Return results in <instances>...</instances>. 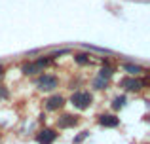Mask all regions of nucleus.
<instances>
[{
  "mask_svg": "<svg viewBox=\"0 0 150 144\" xmlns=\"http://www.w3.org/2000/svg\"><path fill=\"white\" fill-rule=\"evenodd\" d=\"M124 104H125V97H116L114 103H112V108H114V110H120Z\"/></svg>",
  "mask_w": 150,
  "mask_h": 144,
  "instance_id": "nucleus-11",
  "label": "nucleus"
},
{
  "mask_svg": "<svg viewBox=\"0 0 150 144\" xmlns=\"http://www.w3.org/2000/svg\"><path fill=\"white\" fill-rule=\"evenodd\" d=\"M63 104H65V99H63L61 95H53L46 100V108H48V110H59Z\"/></svg>",
  "mask_w": 150,
  "mask_h": 144,
  "instance_id": "nucleus-8",
  "label": "nucleus"
},
{
  "mask_svg": "<svg viewBox=\"0 0 150 144\" xmlns=\"http://www.w3.org/2000/svg\"><path fill=\"white\" fill-rule=\"evenodd\" d=\"M74 61H76L78 65H88V63H89V57H88V55H84V53H80V55L74 57Z\"/></svg>",
  "mask_w": 150,
  "mask_h": 144,
  "instance_id": "nucleus-12",
  "label": "nucleus"
},
{
  "mask_svg": "<svg viewBox=\"0 0 150 144\" xmlns=\"http://www.w3.org/2000/svg\"><path fill=\"white\" fill-rule=\"evenodd\" d=\"M99 123L103 127H118L120 125V118H116V116H112V114H103L99 116Z\"/></svg>",
  "mask_w": 150,
  "mask_h": 144,
  "instance_id": "nucleus-6",
  "label": "nucleus"
},
{
  "mask_svg": "<svg viewBox=\"0 0 150 144\" xmlns=\"http://www.w3.org/2000/svg\"><path fill=\"white\" fill-rule=\"evenodd\" d=\"M50 63V59H38V61H33V63H27L23 65V74H36V72H42L44 67Z\"/></svg>",
  "mask_w": 150,
  "mask_h": 144,
  "instance_id": "nucleus-3",
  "label": "nucleus"
},
{
  "mask_svg": "<svg viewBox=\"0 0 150 144\" xmlns=\"http://www.w3.org/2000/svg\"><path fill=\"white\" fill-rule=\"evenodd\" d=\"M110 76H112V68L103 67V68H101V72H99V78H101V80H108Z\"/></svg>",
  "mask_w": 150,
  "mask_h": 144,
  "instance_id": "nucleus-10",
  "label": "nucleus"
},
{
  "mask_svg": "<svg viewBox=\"0 0 150 144\" xmlns=\"http://www.w3.org/2000/svg\"><path fill=\"white\" fill-rule=\"evenodd\" d=\"M124 70L127 72V74H131V76H135V74H141V72H144V68H143V67H139V65L125 63V65H124Z\"/></svg>",
  "mask_w": 150,
  "mask_h": 144,
  "instance_id": "nucleus-9",
  "label": "nucleus"
},
{
  "mask_svg": "<svg viewBox=\"0 0 150 144\" xmlns=\"http://www.w3.org/2000/svg\"><path fill=\"white\" fill-rule=\"evenodd\" d=\"M0 99H8V89L6 87H0Z\"/></svg>",
  "mask_w": 150,
  "mask_h": 144,
  "instance_id": "nucleus-15",
  "label": "nucleus"
},
{
  "mask_svg": "<svg viewBox=\"0 0 150 144\" xmlns=\"http://www.w3.org/2000/svg\"><path fill=\"white\" fill-rule=\"evenodd\" d=\"M88 135H89V133H88V131H84V133H82V135H78V137H76V138H74V142H76V144H78V142H82V140H84V138H86V137H88Z\"/></svg>",
  "mask_w": 150,
  "mask_h": 144,
  "instance_id": "nucleus-14",
  "label": "nucleus"
},
{
  "mask_svg": "<svg viewBox=\"0 0 150 144\" xmlns=\"http://www.w3.org/2000/svg\"><path fill=\"white\" fill-rule=\"evenodd\" d=\"M55 138H57V133L53 129H42L40 133L36 135V142L38 144H53Z\"/></svg>",
  "mask_w": 150,
  "mask_h": 144,
  "instance_id": "nucleus-5",
  "label": "nucleus"
},
{
  "mask_svg": "<svg viewBox=\"0 0 150 144\" xmlns=\"http://www.w3.org/2000/svg\"><path fill=\"white\" fill-rule=\"evenodd\" d=\"M57 123H59V127H61V129H69V127H74L78 123V116L65 114V116H61V118L57 119Z\"/></svg>",
  "mask_w": 150,
  "mask_h": 144,
  "instance_id": "nucleus-7",
  "label": "nucleus"
},
{
  "mask_svg": "<svg viewBox=\"0 0 150 144\" xmlns=\"http://www.w3.org/2000/svg\"><path fill=\"white\" fill-rule=\"evenodd\" d=\"M2 76H4V68L0 67V78H2Z\"/></svg>",
  "mask_w": 150,
  "mask_h": 144,
  "instance_id": "nucleus-16",
  "label": "nucleus"
},
{
  "mask_svg": "<svg viewBox=\"0 0 150 144\" xmlns=\"http://www.w3.org/2000/svg\"><path fill=\"white\" fill-rule=\"evenodd\" d=\"M93 87H95V89H105V87H106V80H101V78H97V80L93 81Z\"/></svg>",
  "mask_w": 150,
  "mask_h": 144,
  "instance_id": "nucleus-13",
  "label": "nucleus"
},
{
  "mask_svg": "<svg viewBox=\"0 0 150 144\" xmlns=\"http://www.w3.org/2000/svg\"><path fill=\"white\" fill-rule=\"evenodd\" d=\"M36 85L42 89V91H53L55 87L59 85V80L55 76H50V74H44V76H40L38 78V81H36Z\"/></svg>",
  "mask_w": 150,
  "mask_h": 144,
  "instance_id": "nucleus-2",
  "label": "nucleus"
},
{
  "mask_svg": "<svg viewBox=\"0 0 150 144\" xmlns=\"http://www.w3.org/2000/svg\"><path fill=\"white\" fill-rule=\"evenodd\" d=\"M91 100H93V97L89 95L88 91H76L72 97H70V103H72L76 108H80V110L88 108L89 104H91Z\"/></svg>",
  "mask_w": 150,
  "mask_h": 144,
  "instance_id": "nucleus-1",
  "label": "nucleus"
},
{
  "mask_svg": "<svg viewBox=\"0 0 150 144\" xmlns=\"http://www.w3.org/2000/svg\"><path fill=\"white\" fill-rule=\"evenodd\" d=\"M148 80L141 81V80H135V78H124V80L120 81V85L124 89H127V91H139V89H143V85H146Z\"/></svg>",
  "mask_w": 150,
  "mask_h": 144,
  "instance_id": "nucleus-4",
  "label": "nucleus"
}]
</instances>
